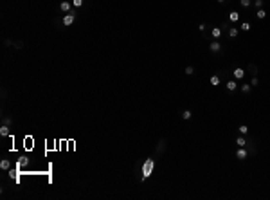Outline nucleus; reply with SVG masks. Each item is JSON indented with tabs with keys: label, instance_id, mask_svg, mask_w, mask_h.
<instances>
[{
	"label": "nucleus",
	"instance_id": "nucleus-1",
	"mask_svg": "<svg viewBox=\"0 0 270 200\" xmlns=\"http://www.w3.org/2000/svg\"><path fill=\"white\" fill-rule=\"evenodd\" d=\"M153 170H155V159L148 157L144 161V164H142V175H140V180H146V178L153 173Z\"/></svg>",
	"mask_w": 270,
	"mask_h": 200
},
{
	"label": "nucleus",
	"instance_id": "nucleus-2",
	"mask_svg": "<svg viewBox=\"0 0 270 200\" xmlns=\"http://www.w3.org/2000/svg\"><path fill=\"white\" fill-rule=\"evenodd\" d=\"M76 22V13L74 11H70V13H65L63 15V18H61V24L65 25V27H70V25Z\"/></svg>",
	"mask_w": 270,
	"mask_h": 200
},
{
	"label": "nucleus",
	"instance_id": "nucleus-3",
	"mask_svg": "<svg viewBox=\"0 0 270 200\" xmlns=\"http://www.w3.org/2000/svg\"><path fill=\"white\" fill-rule=\"evenodd\" d=\"M248 157V151L245 150V146H238V150H236V159H240V161H245Z\"/></svg>",
	"mask_w": 270,
	"mask_h": 200
},
{
	"label": "nucleus",
	"instance_id": "nucleus-4",
	"mask_svg": "<svg viewBox=\"0 0 270 200\" xmlns=\"http://www.w3.org/2000/svg\"><path fill=\"white\" fill-rule=\"evenodd\" d=\"M72 7H74V5H72L70 0H63V2L59 4V11H61V13H70Z\"/></svg>",
	"mask_w": 270,
	"mask_h": 200
},
{
	"label": "nucleus",
	"instance_id": "nucleus-5",
	"mask_svg": "<svg viewBox=\"0 0 270 200\" xmlns=\"http://www.w3.org/2000/svg\"><path fill=\"white\" fill-rule=\"evenodd\" d=\"M209 51L211 52H221V43L218 42V40H214V42L209 45Z\"/></svg>",
	"mask_w": 270,
	"mask_h": 200
},
{
	"label": "nucleus",
	"instance_id": "nucleus-6",
	"mask_svg": "<svg viewBox=\"0 0 270 200\" xmlns=\"http://www.w3.org/2000/svg\"><path fill=\"white\" fill-rule=\"evenodd\" d=\"M232 76H234V79H243L245 78V70H243L241 67H238V69L232 70Z\"/></svg>",
	"mask_w": 270,
	"mask_h": 200
},
{
	"label": "nucleus",
	"instance_id": "nucleus-7",
	"mask_svg": "<svg viewBox=\"0 0 270 200\" xmlns=\"http://www.w3.org/2000/svg\"><path fill=\"white\" fill-rule=\"evenodd\" d=\"M0 170H2V171L11 170V161H7V159H2V161H0Z\"/></svg>",
	"mask_w": 270,
	"mask_h": 200
},
{
	"label": "nucleus",
	"instance_id": "nucleus-8",
	"mask_svg": "<svg viewBox=\"0 0 270 200\" xmlns=\"http://www.w3.org/2000/svg\"><path fill=\"white\" fill-rule=\"evenodd\" d=\"M225 86H227V90H229V92H234L236 89H238V83H236L234 79H229V81L225 83Z\"/></svg>",
	"mask_w": 270,
	"mask_h": 200
},
{
	"label": "nucleus",
	"instance_id": "nucleus-9",
	"mask_svg": "<svg viewBox=\"0 0 270 200\" xmlns=\"http://www.w3.org/2000/svg\"><path fill=\"white\" fill-rule=\"evenodd\" d=\"M9 130H11V126H7V124H2V126H0V135H2V137H7L9 133H11Z\"/></svg>",
	"mask_w": 270,
	"mask_h": 200
},
{
	"label": "nucleus",
	"instance_id": "nucleus-10",
	"mask_svg": "<svg viewBox=\"0 0 270 200\" xmlns=\"http://www.w3.org/2000/svg\"><path fill=\"white\" fill-rule=\"evenodd\" d=\"M227 34L231 36V38H236V36L240 34V29H236V27H232V25H231V27L227 29Z\"/></svg>",
	"mask_w": 270,
	"mask_h": 200
},
{
	"label": "nucleus",
	"instance_id": "nucleus-11",
	"mask_svg": "<svg viewBox=\"0 0 270 200\" xmlns=\"http://www.w3.org/2000/svg\"><path fill=\"white\" fill-rule=\"evenodd\" d=\"M229 20H231L232 24L238 22V20H240V13L238 11H231V13H229Z\"/></svg>",
	"mask_w": 270,
	"mask_h": 200
},
{
	"label": "nucleus",
	"instance_id": "nucleus-12",
	"mask_svg": "<svg viewBox=\"0 0 270 200\" xmlns=\"http://www.w3.org/2000/svg\"><path fill=\"white\" fill-rule=\"evenodd\" d=\"M209 83H211L213 86H216V85H220V76H218V74H213L211 78H209Z\"/></svg>",
	"mask_w": 270,
	"mask_h": 200
},
{
	"label": "nucleus",
	"instance_id": "nucleus-13",
	"mask_svg": "<svg viewBox=\"0 0 270 200\" xmlns=\"http://www.w3.org/2000/svg\"><path fill=\"white\" fill-rule=\"evenodd\" d=\"M256 18H259V20H265V18H267V11L263 9V7H261V9H258V11H256Z\"/></svg>",
	"mask_w": 270,
	"mask_h": 200
},
{
	"label": "nucleus",
	"instance_id": "nucleus-14",
	"mask_svg": "<svg viewBox=\"0 0 270 200\" xmlns=\"http://www.w3.org/2000/svg\"><path fill=\"white\" fill-rule=\"evenodd\" d=\"M250 90H252V85H250V83L241 85V92H243V94H250Z\"/></svg>",
	"mask_w": 270,
	"mask_h": 200
},
{
	"label": "nucleus",
	"instance_id": "nucleus-15",
	"mask_svg": "<svg viewBox=\"0 0 270 200\" xmlns=\"http://www.w3.org/2000/svg\"><path fill=\"white\" fill-rule=\"evenodd\" d=\"M220 36H221V29L220 27H213V38L214 40H220Z\"/></svg>",
	"mask_w": 270,
	"mask_h": 200
},
{
	"label": "nucleus",
	"instance_id": "nucleus-16",
	"mask_svg": "<svg viewBox=\"0 0 270 200\" xmlns=\"http://www.w3.org/2000/svg\"><path fill=\"white\" fill-rule=\"evenodd\" d=\"M180 116H182V119H184V121H189V119L193 117V114H191V110H184V112H182Z\"/></svg>",
	"mask_w": 270,
	"mask_h": 200
},
{
	"label": "nucleus",
	"instance_id": "nucleus-17",
	"mask_svg": "<svg viewBox=\"0 0 270 200\" xmlns=\"http://www.w3.org/2000/svg\"><path fill=\"white\" fill-rule=\"evenodd\" d=\"M184 74H186V76H193V74H194V67H193V65H187L186 70H184Z\"/></svg>",
	"mask_w": 270,
	"mask_h": 200
},
{
	"label": "nucleus",
	"instance_id": "nucleus-18",
	"mask_svg": "<svg viewBox=\"0 0 270 200\" xmlns=\"http://www.w3.org/2000/svg\"><path fill=\"white\" fill-rule=\"evenodd\" d=\"M236 144H238V146H247V139L243 137V135H240L238 139H236Z\"/></svg>",
	"mask_w": 270,
	"mask_h": 200
},
{
	"label": "nucleus",
	"instance_id": "nucleus-19",
	"mask_svg": "<svg viewBox=\"0 0 270 200\" xmlns=\"http://www.w3.org/2000/svg\"><path fill=\"white\" fill-rule=\"evenodd\" d=\"M263 4H265V0H252V5H254L256 9H261Z\"/></svg>",
	"mask_w": 270,
	"mask_h": 200
},
{
	"label": "nucleus",
	"instance_id": "nucleus-20",
	"mask_svg": "<svg viewBox=\"0 0 270 200\" xmlns=\"http://www.w3.org/2000/svg\"><path fill=\"white\" fill-rule=\"evenodd\" d=\"M240 5H241V7H250L252 0H240Z\"/></svg>",
	"mask_w": 270,
	"mask_h": 200
},
{
	"label": "nucleus",
	"instance_id": "nucleus-21",
	"mask_svg": "<svg viewBox=\"0 0 270 200\" xmlns=\"http://www.w3.org/2000/svg\"><path fill=\"white\" fill-rule=\"evenodd\" d=\"M2 124H7V126H11V124H13V119H11L9 116H5V117H2Z\"/></svg>",
	"mask_w": 270,
	"mask_h": 200
},
{
	"label": "nucleus",
	"instance_id": "nucleus-22",
	"mask_svg": "<svg viewBox=\"0 0 270 200\" xmlns=\"http://www.w3.org/2000/svg\"><path fill=\"white\" fill-rule=\"evenodd\" d=\"M241 31H243V32L250 31V24H248V22H243V24H241Z\"/></svg>",
	"mask_w": 270,
	"mask_h": 200
},
{
	"label": "nucleus",
	"instance_id": "nucleus-23",
	"mask_svg": "<svg viewBox=\"0 0 270 200\" xmlns=\"http://www.w3.org/2000/svg\"><path fill=\"white\" fill-rule=\"evenodd\" d=\"M238 130H240V133H241V135H245V133L248 132V126H247V124H241Z\"/></svg>",
	"mask_w": 270,
	"mask_h": 200
},
{
	"label": "nucleus",
	"instance_id": "nucleus-24",
	"mask_svg": "<svg viewBox=\"0 0 270 200\" xmlns=\"http://www.w3.org/2000/svg\"><path fill=\"white\" fill-rule=\"evenodd\" d=\"M250 85H252V89H254V86H258V85H259V79H258V76H252V79H250Z\"/></svg>",
	"mask_w": 270,
	"mask_h": 200
},
{
	"label": "nucleus",
	"instance_id": "nucleus-25",
	"mask_svg": "<svg viewBox=\"0 0 270 200\" xmlns=\"http://www.w3.org/2000/svg\"><path fill=\"white\" fill-rule=\"evenodd\" d=\"M72 5L74 7H81V5H83V0H72Z\"/></svg>",
	"mask_w": 270,
	"mask_h": 200
},
{
	"label": "nucleus",
	"instance_id": "nucleus-26",
	"mask_svg": "<svg viewBox=\"0 0 270 200\" xmlns=\"http://www.w3.org/2000/svg\"><path fill=\"white\" fill-rule=\"evenodd\" d=\"M164 143H166L164 139H160V144H159V151H162V150H164Z\"/></svg>",
	"mask_w": 270,
	"mask_h": 200
},
{
	"label": "nucleus",
	"instance_id": "nucleus-27",
	"mask_svg": "<svg viewBox=\"0 0 270 200\" xmlns=\"http://www.w3.org/2000/svg\"><path fill=\"white\" fill-rule=\"evenodd\" d=\"M204 29H205V24H204V22H202V24L198 25V31H204Z\"/></svg>",
	"mask_w": 270,
	"mask_h": 200
},
{
	"label": "nucleus",
	"instance_id": "nucleus-28",
	"mask_svg": "<svg viewBox=\"0 0 270 200\" xmlns=\"http://www.w3.org/2000/svg\"><path fill=\"white\" fill-rule=\"evenodd\" d=\"M216 2H220V4H221V2H225V0H216Z\"/></svg>",
	"mask_w": 270,
	"mask_h": 200
}]
</instances>
